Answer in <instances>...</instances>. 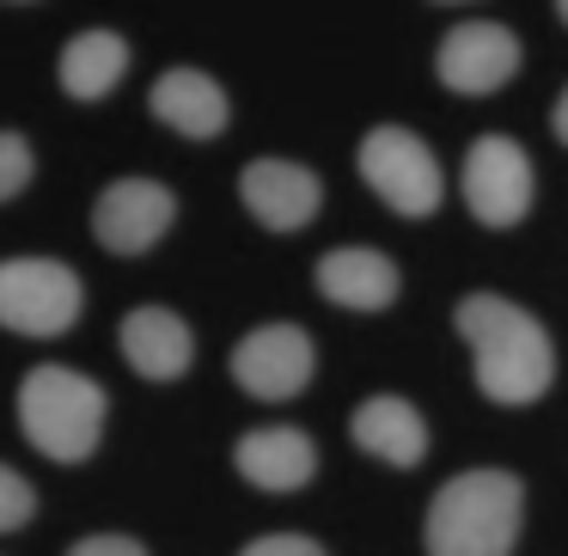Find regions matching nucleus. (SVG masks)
<instances>
[{
    "label": "nucleus",
    "instance_id": "9b49d317",
    "mask_svg": "<svg viewBox=\"0 0 568 556\" xmlns=\"http://www.w3.org/2000/svg\"><path fill=\"white\" fill-rule=\"evenodd\" d=\"M116 348H123L129 373L148 385H178L196 367V331H190L184 312L172 306H135L116 324Z\"/></svg>",
    "mask_w": 568,
    "mask_h": 556
},
{
    "label": "nucleus",
    "instance_id": "f8f14e48",
    "mask_svg": "<svg viewBox=\"0 0 568 556\" xmlns=\"http://www.w3.org/2000/svg\"><path fill=\"white\" fill-rule=\"evenodd\" d=\"M148 111L184 141H221L233 123V99L209 68H165L148 87Z\"/></svg>",
    "mask_w": 568,
    "mask_h": 556
},
{
    "label": "nucleus",
    "instance_id": "a211bd4d",
    "mask_svg": "<svg viewBox=\"0 0 568 556\" xmlns=\"http://www.w3.org/2000/svg\"><path fill=\"white\" fill-rule=\"evenodd\" d=\"M31 178H38V148L19 129H0V209L26 196Z\"/></svg>",
    "mask_w": 568,
    "mask_h": 556
},
{
    "label": "nucleus",
    "instance_id": "39448f33",
    "mask_svg": "<svg viewBox=\"0 0 568 556\" xmlns=\"http://www.w3.org/2000/svg\"><path fill=\"white\" fill-rule=\"evenodd\" d=\"M355 165H361V184H367L392 214H404V221H428V214L440 209V196H446V178H440L434 148L404 123L367 129Z\"/></svg>",
    "mask_w": 568,
    "mask_h": 556
},
{
    "label": "nucleus",
    "instance_id": "1a4fd4ad",
    "mask_svg": "<svg viewBox=\"0 0 568 556\" xmlns=\"http://www.w3.org/2000/svg\"><path fill=\"white\" fill-rule=\"evenodd\" d=\"M434 74L458 99H489V92H501L519 74V38L507 26H495V19H465V26H453L440 38Z\"/></svg>",
    "mask_w": 568,
    "mask_h": 556
},
{
    "label": "nucleus",
    "instance_id": "2eb2a0df",
    "mask_svg": "<svg viewBox=\"0 0 568 556\" xmlns=\"http://www.w3.org/2000/svg\"><path fill=\"white\" fill-rule=\"evenodd\" d=\"M129 62H135V50H129L123 31L92 26V31H74V38L62 43V55H55V80H62V92L74 104H104L116 87H123Z\"/></svg>",
    "mask_w": 568,
    "mask_h": 556
},
{
    "label": "nucleus",
    "instance_id": "f257e3e1",
    "mask_svg": "<svg viewBox=\"0 0 568 556\" xmlns=\"http://www.w3.org/2000/svg\"><path fill=\"white\" fill-rule=\"evenodd\" d=\"M453 324L465 336L470 361H477L483 397H495V404H538L550 392L556 348H550V331L526 306H514L501 294H465Z\"/></svg>",
    "mask_w": 568,
    "mask_h": 556
},
{
    "label": "nucleus",
    "instance_id": "ddd939ff",
    "mask_svg": "<svg viewBox=\"0 0 568 556\" xmlns=\"http://www.w3.org/2000/svg\"><path fill=\"white\" fill-rule=\"evenodd\" d=\"M233 471L263 495H294L318 477V441L306 428H251L233 446Z\"/></svg>",
    "mask_w": 568,
    "mask_h": 556
},
{
    "label": "nucleus",
    "instance_id": "412c9836",
    "mask_svg": "<svg viewBox=\"0 0 568 556\" xmlns=\"http://www.w3.org/2000/svg\"><path fill=\"white\" fill-rule=\"evenodd\" d=\"M550 135L568 148V87H562V99H556V111H550Z\"/></svg>",
    "mask_w": 568,
    "mask_h": 556
},
{
    "label": "nucleus",
    "instance_id": "6e6552de",
    "mask_svg": "<svg viewBox=\"0 0 568 556\" xmlns=\"http://www.w3.org/2000/svg\"><path fill=\"white\" fill-rule=\"evenodd\" d=\"M465 209L483 226H519L531 214V160L514 135H477L465 153Z\"/></svg>",
    "mask_w": 568,
    "mask_h": 556
},
{
    "label": "nucleus",
    "instance_id": "aec40b11",
    "mask_svg": "<svg viewBox=\"0 0 568 556\" xmlns=\"http://www.w3.org/2000/svg\"><path fill=\"white\" fill-rule=\"evenodd\" d=\"M239 556H331L318 538H300V532H270V538H251Z\"/></svg>",
    "mask_w": 568,
    "mask_h": 556
},
{
    "label": "nucleus",
    "instance_id": "6ab92c4d",
    "mask_svg": "<svg viewBox=\"0 0 568 556\" xmlns=\"http://www.w3.org/2000/svg\"><path fill=\"white\" fill-rule=\"evenodd\" d=\"M68 556H153V550L129 532H87V538L68 544Z\"/></svg>",
    "mask_w": 568,
    "mask_h": 556
},
{
    "label": "nucleus",
    "instance_id": "423d86ee",
    "mask_svg": "<svg viewBox=\"0 0 568 556\" xmlns=\"http://www.w3.org/2000/svg\"><path fill=\"white\" fill-rule=\"evenodd\" d=\"M312 367H318L312 331H300V324H287V319L245 331L233 343V355H226L233 385L245 397H257V404H287V397H300L312 385Z\"/></svg>",
    "mask_w": 568,
    "mask_h": 556
},
{
    "label": "nucleus",
    "instance_id": "4be33fe9",
    "mask_svg": "<svg viewBox=\"0 0 568 556\" xmlns=\"http://www.w3.org/2000/svg\"><path fill=\"white\" fill-rule=\"evenodd\" d=\"M556 13H562V26H568V0H556Z\"/></svg>",
    "mask_w": 568,
    "mask_h": 556
},
{
    "label": "nucleus",
    "instance_id": "20e7f679",
    "mask_svg": "<svg viewBox=\"0 0 568 556\" xmlns=\"http://www.w3.org/2000/svg\"><path fill=\"white\" fill-rule=\"evenodd\" d=\"M87 312V282L62 257H0V331L55 343Z\"/></svg>",
    "mask_w": 568,
    "mask_h": 556
},
{
    "label": "nucleus",
    "instance_id": "f3484780",
    "mask_svg": "<svg viewBox=\"0 0 568 556\" xmlns=\"http://www.w3.org/2000/svg\"><path fill=\"white\" fill-rule=\"evenodd\" d=\"M31 519H38V483H31L19 465H7V458H0V538L26 532Z\"/></svg>",
    "mask_w": 568,
    "mask_h": 556
},
{
    "label": "nucleus",
    "instance_id": "5701e85b",
    "mask_svg": "<svg viewBox=\"0 0 568 556\" xmlns=\"http://www.w3.org/2000/svg\"><path fill=\"white\" fill-rule=\"evenodd\" d=\"M7 7H31V0H7Z\"/></svg>",
    "mask_w": 568,
    "mask_h": 556
},
{
    "label": "nucleus",
    "instance_id": "9d476101",
    "mask_svg": "<svg viewBox=\"0 0 568 556\" xmlns=\"http://www.w3.org/2000/svg\"><path fill=\"white\" fill-rule=\"evenodd\" d=\"M239 202H245V214L263 233H300V226L318 221L324 184L300 160H251L239 172Z\"/></svg>",
    "mask_w": 568,
    "mask_h": 556
},
{
    "label": "nucleus",
    "instance_id": "0eeeda50",
    "mask_svg": "<svg viewBox=\"0 0 568 556\" xmlns=\"http://www.w3.org/2000/svg\"><path fill=\"white\" fill-rule=\"evenodd\" d=\"M172 226H178V196L160 178H116L92 202V239L111 257H148Z\"/></svg>",
    "mask_w": 568,
    "mask_h": 556
},
{
    "label": "nucleus",
    "instance_id": "dca6fc26",
    "mask_svg": "<svg viewBox=\"0 0 568 556\" xmlns=\"http://www.w3.org/2000/svg\"><path fill=\"white\" fill-rule=\"evenodd\" d=\"M348 441H355L361 453L397 465V471H416L422 458H428V422H422V410L409 404V397L379 392V397H367V404H355Z\"/></svg>",
    "mask_w": 568,
    "mask_h": 556
},
{
    "label": "nucleus",
    "instance_id": "7ed1b4c3",
    "mask_svg": "<svg viewBox=\"0 0 568 556\" xmlns=\"http://www.w3.org/2000/svg\"><path fill=\"white\" fill-rule=\"evenodd\" d=\"M519 519H526V483L514 471H458L428 502L422 544L428 556H514Z\"/></svg>",
    "mask_w": 568,
    "mask_h": 556
},
{
    "label": "nucleus",
    "instance_id": "f03ea898",
    "mask_svg": "<svg viewBox=\"0 0 568 556\" xmlns=\"http://www.w3.org/2000/svg\"><path fill=\"white\" fill-rule=\"evenodd\" d=\"M19 434L31 441V453H43L50 465H87L104 446V422H111V392L92 373L68 367V361H38L19 380Z\"/></svg>",
    "mask_w": 568,
    "mask_h": 556
},
{
    "label": "nucleus",
    "instance_id": "4468645a",
    "mask_svg": "<svg viewBox=\"0 0 568 556\" xmlns=\"http://www.w3.org/2000/svg\"><path fill=\"white\" fill-rule=\"evenodd\" d=\"M318 294L343 312H385L397 294H404V275L385 251L373 245H343V251H324L318 270H312Z\"/></svg>",
    "mask_w": 568,
    "mask_h": 556
}]
</instances>
